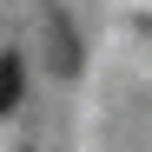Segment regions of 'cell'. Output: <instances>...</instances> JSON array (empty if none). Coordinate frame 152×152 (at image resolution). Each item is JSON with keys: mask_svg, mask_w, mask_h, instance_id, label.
Wrapping results in <instances>:
<instances>
[{"mask_svg": "<svg viewBox=\"0 0 152 152\" xmlns=\"http://www.w3.org/2000/svg\"><path fill=\"white\" fill-rule=\"evenodd\" d=\"M20 106V60L0 46V113H13Z\"/></svg>", "mask_w": 152, "mask_h": 152, "instance_id": "obj_1", "label": "cell"}]
</instances>
